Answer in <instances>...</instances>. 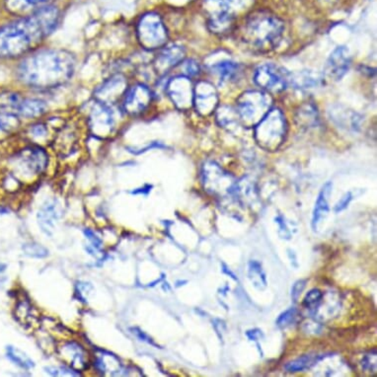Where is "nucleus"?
<instances>
[{
    "instance_id": "obj_1",
    "label": "nucleus",
    "mask_w": 377,
    "mask_h": 377,
    "mask_svg": "<svg viewBox=\"0 0 377 377\" xmlns=\"http://www.w3.org/2000/svg\"><path fill=\"white\" fill-rule=\"evenodd\" d=\"M59 18V9L49 4L0 28V57L13 59L37 49L54 32Z\"/></svg>"
},
{
    "instance_id": "obj_2",
    "label": "nucleus",
    "mask_w": 377,
    "mask_h": 377,
    "mask_svg": "<svg viewBox=\"0 0 377 377\" xmlns=\"http://www.w3.org/2000/svg\"><path fill=\"white\" fill-rule=\"evenodd\" d=\"M76 61L64 50H42L26 57L18 67V78L36 89L59 87L71 80Z\"/></svg>"
},
{
    "instance_id": "obj_3",
    "label": "nucleus",
    "mask_w": 377,
    "mask_h": 377,
    "mask_svg": "<svg viewBox=\"0 0 377 377\" xmlns=\"http://www.w3.org/2000/svg\"><path fill=\"white\" fill-rule=\"evenodd\" d=\"M283 31L285 24L277 15L268 11H256L244 24L243 39L255 49L268 50L278 44Z\"/></svg>"
},
{
    "instance_id": "obj_4",
    "label": "nucleus",
    "mask_w": 377,
    "mask_h": 377,
    "mask_svg": "<svg viewBox=\"0 0 377 377\" xmlns=\"http://www.w3.org/2000/svg\"><path fill=\"white\" fill-rule=\"evenodd\" d=\"M47 152L38 145H28L19 150L10 159L13 174L7 177V186H17L18 179L32 180L44 173L48 166Z\"/></svg>"
},
{
    "instance_id": "obj_5",
    "label": "nucleus",
    "mask_w": 377,
    "mask_h": 377,
    "mask_svg": "<svg viewBox=\"0 0 377 377\" xmlns=\"http://www.w3.org/2000/svg\"><path fill=\"white\" fill-rule=\"evenodd\" d=\"M254 128L257 145L266 151L278 150L287 138V122L278 108H272Z\"/></svg>"
},
{
    "instance_id": "obj_6",
    "label": "nucleus",
    "mask_w": 377,
    "mask_h": 377,
    "mask_svg": "<svg viewBox=\"0 0 377 377\" xmlns=\"http://www.w3.org/2000/svg\"><path fill=\"white\" fill-rule=\"evenodd\" d=\"M273 107L272 96L263 90L245 91L237 99L236 111L244 127H255Z\"/></svg>"
},
{
    "instance_id": "obj_7",
    "label": "nucleus",
    "mask_w": 377,
    "mask_h": 377,
    "mask_svg": "<svg viewBox=\"0 0 377 377\" xmlns=\"http://www.w3.org/2000/svg\"><path fill=\"white\" fill-rule=\"evenodd\" d=\"M139 45L146 50L162 49L168 42L166 26L159 14L148 12L139 19L136 25Z\"/></svg>"
},
{
    "instance_id": "obj_8",
    "label": "nucleus",
    "mask_w": 377,
    "mask_h": 377,
    "mask_svg": "<svg viewBox=\"0 0 377 377\" xmlns=\"http://www.w3.org/2000/svg\"><path fill=\"white\" fill-rule=\"evenodd\" d=\"M47 110L44 101L24 98L18 93H0V114L14 118L34 119L42 116Z\"/></svg>"
},
{
    "instance_id": "obj_9",
    "label": "nucleus",
    "mask_w": 377,
    "mask_h": 377,
    "mask_svg": "<svg viewBox=\"0 0 377 377\" xmlns=\"http://www.w3.org/2000/svg\"><path fill=\"white\" fill-rule=\"evenodd\" d=\"M201 183L208 194L225 198L235 193L237 182L215 161H206L201 168Z\"/></svg>"
},
{
    "instance_id": "obj_10",
    "label": "nucleus",
    "mask_w": 377,
    "mask_h": 377,
    "mask_svg": "<svg viewBox=\"0 0 377 377\" xmlns=\"http://www.w3.org/2000/svg\"><path fill=\"white\" fill-rule=\"evenodd\" d=\"M254 83L263 91L282 92L290 83V76L283 67L275 64H264L254 73Z\"/></svg>"
},
{
    "instance_id": "obj_11",
    "label": "nucleus",
    "mask_w": 377,
    "mask_h": 377,
    "mask_svg": "<svg viewBox=\"0 0 377 377\" xmlns=\"http://www.w3.org/2000/svg\"><path fill=\"white\" fill-rule=\"evenodd\" d=\"M194 87L188 76H178L168 80L165 91L178 110L188 111L194 106Z\"/></svg>"
},
{
    "instance_id": "obj_12",
    "label": "nucleus",
    "mask_w": 377,
    "mask_h": 377,
    "mask_svg": "<svg viewBox=\"0 0 377 377\" xmlns=\"http://www.w3.org/2000/svg\"><path fill=\"white\" fill-rule=\"evenodd\" d=\"M115 117L112 107L96 101L91 108L87 120V127L91 134L96 138H108L115 129Z\"/></svg>"
},
{
    "instance_id": "obj_13",
    "label": "nucleus",
    "mask_w": 377,
    "mask_h": 377,
    "mask_svg": "<svg viewBox=\"0 0 377 377\" xmlns=\"http://www.w3.org/2000/svg\"><path fill=\"white\" fill-rule=\"evenodd\" d=\"M152 98V92L145 84H134L127 89L122 97V110L129 116H138L150 107Z\"/></svg>"
},
{
    "instance_id": "obj_14",
    "label": "nucleus",
    "mask_w": 377,
    "mask_h": 377,
    "mask_svg": "<svg viewBox=\"0 0 377 377\" xmlns=\"http://www.w3.org/2000/svg\"><path fill=\"white\" fill-rule=\"evenodd\" d=\"M220 98L217 88L208 81H200L194 87V106L197 113L203 117L213 114L218 109Z\"/></svg>"
},
{
    "instance_id": "obj_15",
    "label": "nucleus",
    "mask_w": 377,
    "mask_h": 377,
    "mask_svg": "<svg viewBox=\"0 0 377 377\" xmlns=\"http://www.w3.org/2000/svg\"><path fill=\"white\" fill-rule=\"evenodd\" d=\"M350 64L352 57L349 49L344 45L336 48L326 62L323 78L330 81L341 80L349 71Z\"/></svg>"
},
{
    "instance_id": "obj_16",
    "label": "nucleus",
    "mask_w": 377,
    "mask_h": 377,
    "mask_svg": "<svg viewBox=\"0 0 377 377\" xmlns=\"http://www.w3.org/2000/svg\"><path fill=\"white\" fill-rule=\"evenodd\" d=\"M127 89H128L127 79L122 74H116L96 89V101L112 107V105L122 99Z\"/></svg>"
},
{
    "instance_id": "obj_17",
    "label": "nucleus",
    "mask_w": 377,
    "mask_h": 377,
    "mask_svg": "<svg viewBox=\"0 0 377 377\" xmlns=\"http://www.w3.org/2000/svg\"><path fill=\"white\" fill-rule=\"evenodd\" d=\"M185 49L182 45H171L162 48L160 54L156 57L153 67L155 73L159 76H164L173 67L181 64L185 59Z\"/></svg>"
},
{
    "instance_id": "obj_18",
    "label": "nucleus",
    "mask_w": 377,
    "mask_h": 377,
    "mask_svg": "<svg viewBox=\"0 0 377 377\" xmlns=\"http://www.w3.org/2000/svg\"><path fill=\"white\" fill-rule=\"evenodd\" d=\"M253 0H205V8L208 15L227 13L236 16L251 6Z\"/></svg>"
},
{
    "instance_id": "obj_19",
    "label": "nucleus",
    "mask_w": 377,
    "mask_h": 377,
    "mask_svg": "<svg viewBox=\"0 0 377 377\" xmlns=\"http://www.w3.org/2000/svg\"><path fill=\"white\" fill-rule=\"evenodd\" d=\"M62 213L61 205L57 200L47 201L41 208L39 213H38V220H39L41 228L45 234L52 235L55 225L62 217Z\"/></svg>"
},
{
    "instance_id": "obj_20",
    "label": "nucleus",
    "mask_w": 377,
    "mask_h": 377,
    "mask_svg": "<svg viewBox=\"0 0 377 377\" xmlns=\"http://www.w3.org/2000/svg\"><path fill=\"white\" fill-rule=\"evenodd\" d=\"M333 185L331 182H327L323 187H322L320 193L317 198L315 208L313 210V215H312V229L316 232L319 225L323 222L324 218L327 217L329 213V197H330L331 192H332Z\"/></svg>"
},
{
    "instance_id": "obj_21",
    "label": "nucleus",
    "mask_w": 377,
    "mask_h": 377,
    "mask_svg": "<svg viewBox=\"0 0 377 377\" xmlns=\"http://www.w3.org/2000/svg\"><path fill=\"white\" fill-rule=\"evenodd\" d=\"M319 122L318 110L312 103H304L300 106L295 114V122L299 128L309 129L315 128Z\"/></svg>"
},
{
    "instance_id": "obj_22",
    "label": "nucleus",
    "mask_w": 377,
    "mask_h": 377,
    "mask_svg": "<svg viewBox=\"0 0 377 377\" xmlns=\"http://www.w3.org/2000/svg\"><path fill=\"white\" fill-rule=\"evenodd\" d=\"M215 116L218 125L228 131H236L242 125L236 109H233L229 106H218L215 110Z\"/></svg>"
},
{
    "instance_id": "obj_23",
    "label": "nucleus",
    "mask_w": 377,
    "mask_h": 377,
    "mask_svg": "<svg viewBox=\"0 0 377 377\" xmlns=\"http://www.w3.org/2000/svg\"><path fill=\"white\" fill-rule=\"evenodd\" d=\"M213 73L218 74L220 83H232L236 80L241 73V67L236 62L225 61L213 66Z\"/></svg>"
},
{
    "instance_id": "obj_24",
    "label": "nucleus",
    "mask_w": 377,
    "mask_h": 377,
    "mask_svg": "<svg viewBox=\"0 0 377 377\" xmlns=\"http://www.w3.org/2000/svg\"><path fill=\"white\" fill-rule=\"evenodd\" d=\"M62 355L69 359L71 366L76 369L85 367L86 357L83 348L76 343L71 342L62 347Z\"/></svg>"
},
{
    "instance_id": "obj_25",
    "label": "nucleus",
    "mask_w": 377,
    "mask_h": 377,
    "mask_svg": "<svg viewBox=\"0 0 377 377\" xmlns=\"http://www.w3.org/2000/svg\"><path fill=\"white\" fill-rule=\"evenodd\" d=\"M54 0H6L7 10L14 14H21L33 8L49 6Z\"/></svg>"
},
{
    "instance_id": "obj_26",
    "label": "nucleus",
    "mask_w": 377,
    "mask_h": 377,
    "mask_svg": "<svg viewBox=\"0 0 377 377\" xmlns=\"http://www.w3.org/2000/svg\"><path fill=\"white\" fill-rule=\"evenodd\" d=\"M96 367L102 374H105L108 372L109 376H121V372H122L119 360L115 355L106 354V353L98 355Z\"/></svg>"
},
{
    "instance_id": "obj_27",
    "label": "nucleus",
    "mask_w": 377,
    "mask_h": 377,
    "mask_svg": "<svg viewBox=\"0 0 377 377\" xmlns=\"http://www.w3.org/2000/svg\"><path fill=\"white\" fill-rule=\"evenodd\" d=\"M323 80V76H317L311 71H304V73H297L294 78H290V83H294V86L302 90L318 87Z\"/></svg>"
},
{
    "instance_id": "obj_28",
    "label": "nucleus",
    "mask_w": 377,
    "mask_h": 377,
    "mask_svg": "<svg viewBox=\"0 0 377 377\" xmlns=\"http://www.w3.org/2000/svg\"><path fill=\"white\" fill-rule=\"evenodd\" d=\"M249 278L252 283H254L258 289H265L266 287V278L265 273L260 263L256 261H251L249 263Z\"/></svg>"
},
{
    "instance_id": "obj_29",
    "label": "nucleus",
    "mask_w": 377,
    "mask_h": 377,
    "mask_svg": "<svg viewBox=\"0 0 377 377\" xmlns=\"http://www.w3.org/2000/svg\"><path fill=\"white\" fill-rule=\"evenodd\" d=\"M7 357H9L11 362L17 366L22 367V369H30L35 366L32 360L24 354L22 350L16 349L13 347H7Z\"/></svg>"
},
{
    "instance_id": "obj_30",
    "label": "nucleus",
    "mask_w": 377,
    "mask_h": 377,
    "mask_svg": "<svg viewBox=\"0 0 377 377\" xmlns=\"http://www.w3.org/2000/svg\"><path fill=\"white\" fill-rule=\"evenodd\" d=\"M317 361H319L318 357H313L311 355H304V357H300L299 359L289 362L285 366V369L289 372L304 371L316 364Z\"/></svg>"
},
{
    "instance_id": "obj_31",
    "label": "nucleus",
    "mask_w": 377,
    "mask_h": 377,
    "mask_svg": "<svg viewBox=\"0 0 377 377\" xmlns=\"http://www.w3.org/2000/svg\"><path fill=\"white\" fill-rule=\"evenodd\" d=\"M322 297H323V292L320 290H311L305 297L304 305L307 309L313 312L320 304Z\"/></svg>"
},
{
    "instance_id": "obj_32",
    "label": "nucleus",
    "mask_w": 377,
    "mask_h": 377,
    "mask_svg": "<svg viewBox=\"0 0 377 377\" xmlns=\"http://www.w3.org/2000/svg\"><path fill=\"white\" fill-rule=\"evenodd\" d=\"M297 308H290L287 311L283 312L278 316L277 325L280 328H287L292 325L297 320Z\"/></svg>"
},
{
    "instance_id": "obj_33",
    "label": "nucleus",
    "mask_w": 377,
    "mask_h": 377,
    "mask_svg": "<svg viewBox=\"0 0 377 377\" xmlns=\"http://www.w3.org/2000/svg\"><path fill=\"white\" fill-rule=\"evenodd\" d=\"M23 250L26 255L34 257V258H44L48 255V250L39 244H25L23 246Z\"/></svg>"
},
{
    "instance_id": "obj_34",
    "label": "nucleus",
    "mask_w": 377,
    "mask_h": 377,
    "mask_svg": "<svg viewBox=\"0 0 377 377\" xmlns=\"http://www.w3.org/2000/svg\"><path fill=\"white\" fill-rule=\"evenodd\" d=\"M182 69H183V76H188V78H194V76H198L200 73V64L194 59H187L181 62Z\"/></svg>"
},
{
    "instance_id": "obj_35",
    "label": "nucleus",
    "mask_w": 377,
    "mask_h": 377,
    "mask_svg": "<svg viewBox=\"0 0 377 377\" xmlns=\"http://www.w3.org/2000/svg\"><path fill=\"white\" fill-rule=\"evenodd\" d=\"M376 350H372L369 354L364 355L362 359V366L364 371L369 372H376Z\"/></svg>"
},
{
    "instance_id": "obj_36",
    "label": "nucleus",
    "mask_w": 377,
    "mask_h": 377,
    "mask_svg": "<svg viewBox=\"0 0 377 377\" xmlns=\"http://www.w3.org/2000/svg\"><path fill=\"white\" fill-rule=\"evenodd\" d=\"M47 372H49L50 376H79L80 374H78L74 369H67L66 367H47L45 369Z\"/></svg>"
},
{
    "instance_id": "obj_37",
    "label": "nucleus",
    "mask_w": 377,
    "mask_h": 377,
    "mask_svg": "<svg viewBox=\"0 0 377 377\" xmlns=\"http://www.w3.org/2000/svg\"><path fill=\"white\" fill-rule=\"evenodd\" d=\"M31 134L34 138L36 139H42L47 138L48 134H49V129L45 124L43 122H39V124L34 125L30 131Z\"/></svg>"
},
{
    "instance_id": "obj_38",
    "label": "nucleus",
    "mask_w": 377,
    "mask_h": 377,
    "mask_svg": "<svg viewBox=\"0 0 377 377\" xmlns=\"http://www.w3.org/2000/svg\"><path fill=\"white\" fill-rule=\"evenodd\" d=\"M306 280H299L294 283V287L292 289V297L294 302H297L300 297V294L304 292L305 287H306Z\"/></svg>"
},
{
    "instance_id": "obj_39",
    "label": "nucleus",
    "mask_w": 377,
    "mask_h": 377,
    "mask_svg": "<svg viewBox=\"0 0 377 377\" xmlns=\"http://www.w3.org/2000/svg\"><path fill=\"white\" fill-rule=\"evenodd\" d=\"M353 200L352 192H348L346 193L343 198L338 201L337 205L334 208L335 213H340V211L346 210L348 208V206L350 205V201Z\"/></svg>"
},
{
    "instance_id": "obj_40",
    "label": "nucleus",
    "mask_w": 377,
    "mask_h": 377,
    "mask_svg": "<svg viewBox=\"0 0 377 377\" xmlns=\"http://www.w3.org/2000/svg\"><path fill=\"white\" fill-rule=\"evenodd\" d=\"M13 119L17 118L6 116V115L0 114V131H8L13 126Z\"/></svg>"
},
{
    "instance_id": "obj_41",
    "label": "nucleus",
    "mask_w": 377,
    "mask_h": 377,
    "mask_svg": "<svg viewBox=\"0 0 377 377\" xmlns=\"http://www.w3.org/2000/svg\"><path fill=\"white\" fill-rule=\"evenodd\" d=\"M6 270V266L3 265V264H0V285H3L6 282L7 278L6 276L4 275Z\"/></svg>"
},
{
    "instance_id": "obj_42",
    "label": "nucleus",
    "mask_w": 377,
    "mask_h": 377,
    "mask_svg": "<svg viewBox=\"0 0 377 377\" xmlns=\"http://www.w3.org/2000/svg\"><path fill=\"white\" fill-rule=\"evenodd\" d=\"M218 322H220V327H222V324H225V322L222 320H218ZM215 330H217V332L220 334V332H223V331L225 330V328H223V329L222 328V330H220V329H215Z\"/></svg>"
},
{
    "instance_id": "obj_43",
    "label": "nucleus",
    "mask_w": 377,
    "mask_h": 377,
    "mask_svg": "<svg viewBox=\"0 0 377 377\" xmlns=\"http://www.w3.org/2000/svg\"><path fill=\"white\" fill-rule=\"evenodd\" d=\"M321 1H325V2H335L336 0H321Z\"/></svg>"
}]
</instances>
